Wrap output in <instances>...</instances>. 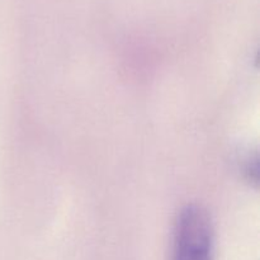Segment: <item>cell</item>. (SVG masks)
Returning <instances> with one entry per match:
<instances>
[{"mask_svg": "<svg viewBox=\"0 0 260 260\" xmlns=\"http://www.w3.org/2000/svg\"><path fill=\"white\" fill-rule=\"evenodd\" d=\"M213 226L207 211L187 206L175 225L173 260H213Z\"/></svg>", "mask_w": 260, "mask_h": 260, "instance_id": "6da1fadb", "label": "cell"}]
</instances>
